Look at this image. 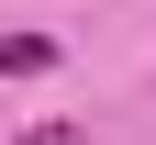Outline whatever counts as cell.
<instances>
[{"instance_id":"6da1fadb","label":"cell","mask_w":156,"mask_h":145,"mask_svg":"<svg viewBox=\"0 0 156 145\" xmlns=\"http://www.w3.org/2000/svg\"><path fill=\"white\" fill-rule=\"evenodd\" d=\"M45 67H56L45 34H0V78H45Z\"/></svg>"},{"instance_id":"7a4b0ae2","label":"cell","mask_w":156,"mask_h":145,"mask_svg":"<svg viewBox=\"0 0 156 145\" xmlns=\"http://www.w3.org/2000/svg\"><path fill=\"white\" fill-rule=\"evenodd\" d=\"M11 145H89L78 123H34V134H11Z\"/></svg>"}]
</instances>
